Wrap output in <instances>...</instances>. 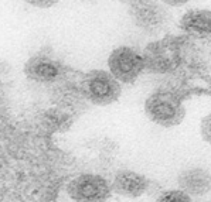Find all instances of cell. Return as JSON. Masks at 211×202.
<instances>
[{"label":"cell","instance_id":"30bf717a","mask_svg":"<svg viewBox=\"0 0 211 202\" xmlns=\"http://www.w3.org/2000/svg\"><path fill=\"white\" fill-rule=\"evenodd\" d=\"M176 58L173 48L164 45L162 42H154L149 45L143 54L145 59V69L152 73H166L173 71L176 66Z\"/></svg>","mask_w":211,"mask_h":202},{"label":"cell","instance_id":"6da1fadb","mask_svg":"<svg viewBox=\"0 0 211 202\" xmlns=\"http://www.w3.org/2000/svg\"><path fill=\"white\" fill-rule=\"evenodd\" d=\"M147 119L162 127L179 126L186 117V109L179 95L171 90H154L145 102Z\"/></svg>","mask_w":211,"mask_h":202},{"label":"cell","instance_id":"4fadbf2b","mask_svg":"<svg viewBox=\"0 0 211 202\" xmlns=\"http://www.w3.org/2000/svg\"><path fill=\"white\" fill-rule=\"evenodd\" d=\"M24 1H27L28 4H31L34 7L50 8V7H53L54 4H57L60 0H24Z\"/></svg>","mask_w":211,"mask_h":202},{"label":"cell","instance_id":"ba28073f","mask_svg":"<svg viewBox=\"0 0 211 202\" xmlns=\"http://www.w3.org/2000/svg\"><path fill=\"white\" fill-rule=\"evenodd\" d=\"M180 28L195 40L211 41V10L193 8L180 18Z\"/></svg>","mask_w":211,"mask_h":202},{"label":"cell","instance_id":"52a82bcc","mask_svg":"<svg viewBox=\"0 0 211 202\" xmlns=\"http://www.w3.org/2000/svg\"><path fill=\"white\" fill-rule=\"evenodd\" d=\"M112 191L125 198H139L150 186V181L143 174L132 170H119L112 181Z\"/></svg>","mask_w":211,"mask_h":202},{"label":"cell","instance_id":"277c9868","mask_svg":"<svg viewBox=\"0 0 211 202\" xmlns=\"http://www.w3.org/2000/svg\"><path fill=\"white\" fill-rule=\"evenodd\" d=\"M108 66L121 83H133L145 69V59L136 49L122 45L109 54Z\"/></svg>","mask_w":211,"mask_h":202},{"label":"cell","instance_id":"8992f818","mask_svg":"<svg viewBox=\"0 0 211 202\" xmlns=\"http://www.w3.org/2000/svg\"><path fill=\"white\" fill-rule=\"evenodd\" d=\"M64 68L57 59L38 54L24 64L26 76L37 83H55L63 76Z\"/></svg>","mask_w":211,"mask_h":202},{"label":"cell","instance_id":"3957f363","mask_svg":"<svg viewBox=\"0 0 211 202\" xmlns=\"http://www.w3.org/2000/svg\"><path fill=\"white\" fill-rule=\"evenodd\" d=\"M129 16L139 30L149 34L166 30L173 18L170 10L156 0H142L130 4Z\"/></svg>","mask_w":211,"mask_h":202},{"label":"cell","instance_id":"7c38bea8","mask_svg":"<svg viewBox=\"0 0 211 202\" xmlns=\"http://www.w3.org/2000/svg\"><path fill=\"white\" fill-rule=\"evenodd\" d=\"M200 134L205 143L211 144V113L203 117L200 123Z\"/></svg>","mask_w":211,"mask_h":202},{"label":"cell","instance_id":"5bb4252c","mask_svg":"<svg viewBox=\"0 0 211 202\" xmlns=\"http://www.w3.org/2000/svg\"><path fill=\"white\" fill-rule=\"evenodd\" d=\"M190 0H162L163 4L166 6H171V7H180V6H184L187 4Z\"/></svg>","mask_w":211,"mask_h":202},{"label":"cell","instance_id":"5b68a950","mask_svg":"<svg viewBox=\"0 0 211 202\" xmlns=\"http://www.w3.org/2000/svg\"><path fill=\"white\" fill-rule=\"evenodd\" d=\"M67 191L75 202H105L112 194V186L99 175L84 174L74 178Z\"/></svg>","mask_w":211,"mask_h":202},{"label":"cell","instance_id":"7a4b0ae2","mask_svg":"<svg viewBox=\"0 0 211 202\" xmlns=\"http://www.w3.org/2000/svg\"><path fill=\"white\" fill-rule=\"evenodd\" d=\"M87 102L97 106H108L116 102L122 93L121 82L104 69H94L82 76L80 83Z\"/></svg>","mask_w":211,"mask_h":202},{"label":"cell","instance_id":"8fae6325","mask_svg":"<svg viewBox=\"0 0 211 202\" xmlns=\"http://www.w3.org/2000/svg\"><path fill=\"white\" fill-rule=\"evenodd\" d=\"M156 202H193V199L181 189H169L159 195Z\"/></svg>","mask_w":211,"mask_h":202},{"label":"cell","instance_id":"9c48e42d","mask_svg":"<svg viewBox=\"0 0 211 202\" xmlns=\"http://www.w3.org/2000/svg\"><path fill=\"white\" fill-rule=\"evenodd\" d=\"M177 184L190 196H203L211 191V172L203 167H190L179 174Z\"/></svg>","mask_w":211,"mask_h":202}]
</instances>
